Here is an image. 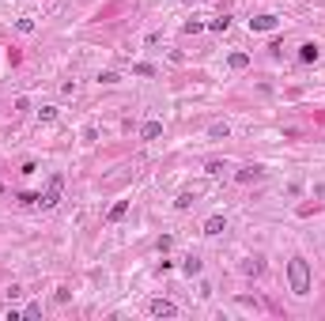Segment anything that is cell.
<instances>
[{
  "instance_id": "1",
  "label": "cell",
  "mask_w": 325,
  "mask_h": 321,
  "mask_svg": "<svg viewBox=\"0 0 325 321\" xmlns=\"http://www.w3.org/2000/svg\"><path fill=\"white\" fill-rule=\"evenodd\" d=\"M287 283H291L295 295H310V264L303 261V257H291L287 261Z\"/></svg>"
},
{
  "instance_id": "2",
  "label": "cell",
  "mask_w": 325,
  "mask_h": 321,
  "mask_svg": "<svg viewBox=\"0 0 325 321\" xmlns=\"http://www.w3.org/2000/svg\"><path fill=\"white\" fill-rule=\"evenodd\" d=\"M61 185H65L61 174H53V178H49V189L42 193V201H38V204H42V208H57V201H61Z\"/></svg>"
},
{
  "instance_id": "3",
  "label": "cell",
  "mask_w": 325,
  "mask_h": 321,
  "mask_svg": "<svg viewBox=\"0 0 325 321\" xmlns=\"http://www.w3.org/2000/svg\"><path fill=\"white\" fill-rule=\"evenodd\" d=\"M152 314H155V318H178V306H174V302H170V299H152Z\"/></svg>"
},
{
  "instance_id": "4",
  "label": "cell",
  "mask_w": 325,
  "mask_h": 321,
  "mask_svg": "<svg viewBox=\"0 0 325 321\" xmlns=\"http://www.w3.org/2000/svg\"><path fill=\"white\" fill-rule=\"evenodd\" d=\"M276 23H280L276 15H254L250 19V30H276Z\"/></svg>"
},
{
  "instance_id": "5",
  "label": "cell",
  "mask_w": 325,
  "mask_h": 321,
  "mask_svg": "<svg viewBox=\"0 0 325 321\" xmlns=\"http://www.w3.org/2000/svg\"><path fill=\"white\" fill-rule=\"evenodd\" d=\"M299 60H303V64H314V60H318V45H314V42L299 45Z\"/></svg>"
},
{
  "instance_id": "6",
  "label": "cell",
  "mask_w": 325,
  "mask_h": 321,
  "mask_svg": "<svg viewBox=\"0 0 325 321\" xmlns=\"http://www.w3.org/2000/svg\"><path fill=\"white\" fill-rule=\"evenodd\" d=\"M227 231V219L223 216H212L208 223H204V234H223Z\"/></svg>"
},
{
  "instance_id": "7",
  "label": "cell",
  "mask_w": 325,
  "mask_h": 321,
  "mask_svg": "<svg viewBox=\"0 0 325 321\" xmlns=\"http://www.w3.org/2000/svg\"><path fill=\"white\" fill-rule=\"evenodd\" d=\"M140 136H144V140H155V136H163V121H148V125L140 129Z\"/></svg>"
},
{
  "instance_id": "8",
  "label": "cell",
  "mask_w": 325,
  "mask_h": 321,
  "mask_svg": "<svg viewBox=\"0 0 325 321\" xmlns=\"http://www.w3.org/2000/svg\"><path fill=\"white\" fill-rule=\"evenodd\" d=\"M208 136H212V140H227V136H231V129H227V121L212 125V129H208Z\"/></svg>"
},
{
  "instance_id": "9",
  "label": "cell",
  "mask_w": 325,
  "mask_h": 321,
  "mask_svg": "<svg viewBox=\"0 0 325 321\" xmlns=\"http://www.w3.org/2000/svg\"><path fill=\"white\" fill-rule=\"evenodd\" d=\"M182 272H185V276H197V272H200V261H197V257H185V261H182Z\"/></svg>"
},
{
  "instance_id": "10",
  "label": "cell",
  "mask_w": 325,
  "mask_h": 321,
  "mask_svg": "<svg viewBox=\"0 0 325 321\" xmlns=\"http://www.w3.org/2000/svg\"><path fill=\"white\" fill-rule=\"evenodd\" d=\"M261 268H265V264L257 261V257H250V261L242 264V272H246V276H257V272H261Z\"/></svg>"
},
{
  "instance_id": "11",
  "label": "cell",
  "mask_w": 325,
  "mask_h": 321,
  "mask_svg": "<svg viewBox=\"0 0 325 321\" xmlns=\"http://www.w3.org/2000/svg\"><path fill=\"white\" fill-rule=\"evenodd\" d=\"M227 27H231V19H227V15H219V19H212V23H208V30H216V34H223Z\"/></svg>"
},
{
  "instance_id": "12",
  "label": "cell",
  "mask_w": 325,
  "mask_h": 321,
  "mask_svg": "<svg viewBox=\"0 0 325 321\" xmlns=\"http://www.w3.org/2000/svg\"><path fill=\"white\" fill-rule=\"evenodd\" d=\"M125 212H129V204H125V201H117V204L110 208V223H117V219L125 216Z\"/></svg>"
},
{
  "instance_id": "13",
  "label": "cell",
  "mask_w": 325,
  "mask_h": 321,
  "mask_svg": "<svg viewBox=\"0 0 325 321\" xmlns=\"http://www.w3.org/2000/svg\"><path fill=\"white\" fill-rule=\"evenodd\" d=\"M174 208H178V212H185V208H193V193H182V197L174 201Z\"/></svg>"
},
{
  "instance_id": "14",
  "label": "cell",
  "mask_w": 325,
  "mask_h": 321,
  "mask_svg": "<svg viewBox=\"0 0 325 321\" xmlns=\"http://www.w3.org/2000/svg\"><path fill=\"white\" fill-rule=\"evenodd\" d=\"M254 178H261V170H257V166H246V170H238V181H254Z\"/></svg>"
},
{
  "instance_id": "15",
  "label": "cell",
  "mask_w": 325,
  "mask_h": 321,
  "mask_svg": "<svg viewBox=\"0 0 325 321\" xmlns=\"http://www.w3.org/2000/svg\"><path fill=\"white\" fill-rule=\"evenodd\" d=\"M246 64H250L246 53H231V68H246Z\"/></svg>"
},
{
  "instance_id": "16",
  "label": "cell",
  "mask_w": 325,
  "mask_h": 321,
  "mask_svg": "<svg viewBox=\"0 0 325 321\" xmlns=\"http://www.w3.org/2000/svg\"><path fill=\"white\" fill-rule=\"evenodd\" d=\"M185 34H200V30H204V23H197V19H189V23H185Z\"/></svg>"
},
{
  "instance_id": "17",
  "label": "cell",
  "mask_w": 325,
  "mask_h": 321,
  "mask_svg": "<svg viewBox=\"0 0 325 321\" xmlns=\"http://www.w3.org/2000/svg\"><path fill=\"white\" fill-rule=\"evenodd\" d=\"M38 314H42V306H38V302H30V306L23 310V318H27V321H34V318H38Z\"/></svg>"
},
{
  "instance_id": "18",
  "label": "cell",
  "mask_w": 325,
  "mask_h": 321,
  "mask_svg": "<svg viewBox=\"0 0 325 321\" xmlns=\"http://www.w3.org/2000/svg\"><path fill=\"white\" fill-rule=\"evenodd\" d=\"M38 117H42V121H53V117H57V106H42V110H38Z\"/></svg>"
},
{
  "instance_id": "19",
  "label": "cell",
  "mask_w": 325,
  "mask_h": 321,
  "mask_svg": "<svg viewBox=\"0 0 325 321\" xmlns=\"http://www.w3.org/2000/svg\"><path fill=\"white\" fill-rule=\"evenodd\" d=\"M170 246H174V238H170V234H163V238H159V253H167Z\"/></svg>"
},
{
  "instance_id": "20",
  "label": "cell",
  "mask_w": 325,
  "mask_h": 321,
  "mask_svg": "<svg viewBox=\"0 0 325 321\" xmlns=\"http://www.w3.org/2000/svg\"><path fill=\"white\" fill-rule=\"evenodd\" d=\"M314 193H318V201H325V185H318V189H314Z\"/></svg>"
}]
</instances>
